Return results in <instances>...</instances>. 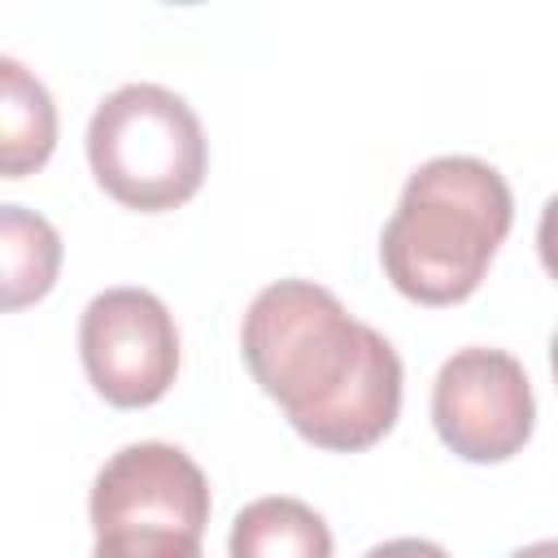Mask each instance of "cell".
Here are the masks:
<instances>
[{
    "label": "cell",
    "instance_id": "cell-1",
    "mask_svg": "<svg viewBox=\"0 0 558 558\" xmlns=\"http://www.w3.org/2000/svg\"><path fill=\"white\" fill-rule=\"evenodd\" d=\"M240 349L262 392L318 449L357 453L397 423V349L323 283L279 279L262 288L244 314Z\"/></svg>",
    "mask_w": 558,
    "mask_h": 558
},
{
    "label": "cell",
    "instance_id": "cell-2",
    "mask_svg": "<svg viewBox=\"0 0 558 558\" xmlns=\"http://www.w3.org/2000/svg\"><path fill=\"white\" fill-rule=\"evenodd\" d=\"M514 201L506 179L480 157H432L423 161L379 235V257L392 288L418 305L466 301L497 244L506 240Z\"/></svg>",
    "mask_w": 558,
    "mask_h": 558
},
{
    "label": "cell",
    "instance_id": "cell-3",
    "mask_svg": "<svg viewBox=\"0 0 558 558\" xmlns=\"http://www.w3.org/2000/svg\"><path fill=\"white\" fill-rule=\"evenodd\" d=\"M87 161L96 183L126 209H174L205 179V131L183 96L161 83L109 92L87 122Z\"/></svg>",
    "mask_w": 558,
    "mask_h": 558
},
{
    "label": "cell",
    "instance_id": "cell-4",
    "mask_svg": "<svg viewBox=\"0 0 558 558\" xmlns=\"http://www.w3.org/2000/svg\"><path fill=\"white\" fill-rule=\"evenodd\" d=\"M78 353L92 388L122 410L153 405L179 371V331L148 288H105L78 323Z\"/></svg>",
    "mask_w": 558,
    "mask_h": 558
},
{
    "label": "cell",
    "instance_id": "cell-5",
    "mask_svg": "<svg viewBox=\"0 0 558 558\" xmlns=\"http://www.w3.org/2000/svg\"><path fill=\"white\" fill-rule=\"evenodd\" d=\"M536 401L519 357L501 349H458L432 384V423L466 462H506L532 436Z\"/></svg>",
    "mask_w": 558,
    "mask_h": 558
},
{
    "label": "cell",
    "instance_id": "cell-6",
    "mask_svg": "<svg viewBox=\"0 0 558 558\" xmlns=\"http://www.w3.org/2000/svg\"><path fill=\"white\" fill-rule=\"evenodd\" d=\"M209 523L205 471L166 440L118 449L92 484V527H174L201 536Z\"/></svg>",
    "mask_w": 558,
    "mask_h": 558
},
{
    "label": "cell",
    "instance_id": "cell-7",
    "mask_svg": "<svg viewBox=\"0 0 558 558\" xmlns=\"http://www.w3.org/2000/svg\"><path fill=\"white\" fill-rule=\"evenodd\" d=\"M57 148V105L13 57H0V179L35 174Z\"/></svg>",
    "mask_w": 558,
    "mask_h": 558
},
{
    "label": "cell",
    "instance_id": "cell-8",
    "mask_svg": "<svg viewBox=\"0 0 558 558\" xmlns=\"http://www.w3.org/2000/svg\"><path fill=\"white\" fill-rule=\"evenodd\" d=\"M57 270H61L57 227L26 205H0V314L26 310L39 296H48Z\"/></svg>",
    "mask_w": 558,
    "mask_h": 558
},
{
    "label": "cell",
    "instance_id": "cell-9",
    "mask_svg": "<svg viewBox=\"0 0 558 558\" xmlns=\"http://www.w3.org/2000/svg\"><path fill=\"white\" fill-rule=\"evenodd\" d=\"M227 549L231 558H331V532L301 497H257L235 514Z\"/></svg>",
    "mask_w": 558,
    "mask_h": 558
},
{
    "label": "cell",
    "instance_id": "cell-10",
    "mask_svg": "<svg viewBox=\"0 0 558 558\" xmlns=\"http://www.w3.org/2000/svg\"><path fill=\"white\" fill-rule=\"evenodd\" d=\"M92 558H201V536L174 527H109L96 532Z\"/></svg>",
    "mask_w": 558,
    "mask_h": 558
},
{
    "label": "cell",
    "instance_id": "cell-11",
    "mask_svg": "<svg viewBox=\"0 0 558 558\" xmlns=\"http://www.w3.org/2000/svg\"><path fill=\"white\" fill-rule=\"evenodd\" d=\"M366 558H449V549H440L436 541H423V536H397V541L366 549Z\"/></svg>",
    "mask_w": 558,
    "mask_h": 558
},
{
    "label": "cell",
    "instance_id": "cell-12",
    "mask_svg": "<svg viewBox=\"0 0 558 558\" xmlns=\"http://www.w3.org/2000/svg\"><path fill=\"white\" fill-rule=\"evenodd\" d=\"M510 558H558V545H554V541H536V545H523V549H514Z\"/></svg>",
    "mask_w": 558,
    "mask_h": 558
}]
</instances>
